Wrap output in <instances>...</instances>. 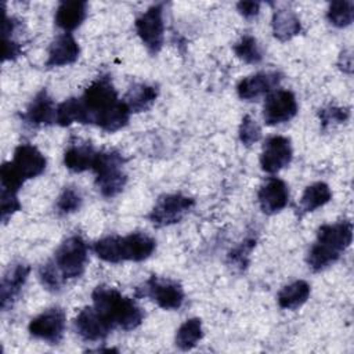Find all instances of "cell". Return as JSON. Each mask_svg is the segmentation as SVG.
<instances>
[{
  "label": "cell",
  "instance_id": "obj_3",
  "mask_svg": "<svg viewBox=\"0 0 354 354\" xmlns=\"http://www.w3.org/2000/svg\"><path fill=\"white\" fill-rule=\"evenodd\" d=\"M93 307L112 326L131 330L144 321V311L133 299L108 286H97L93 293Z\"/></svg>",
  "mask_w": 354,
  "mask_h": 354
},
{
  "label": "cell",
  "instance_id": "obj_10",
  "mask_svg": "<svg viewBox=\"0 0 354 354\" xmlns=\"http://www.w3.org/2000/svg\"><path fill=\"white\" fill-rule=\"evenodd\" d=\"M66 315L61 307H51L29 322V332L32 336L46 340L51 344L61 342L65 332Z\"/></svg>",
  "mask_w": 354,
  "mask_h": 354
},
{
  "label": "cell",
  "instance_id": "obj_26",
  "mask_svg": "<svg viewBox=\"0 0 354 354\" xmlns=\"http://www.w3.org/2000/svg\"><path fill=\"white\" fill-rule=\"evenodd\" d=\"M202 321L199 318H189L177 329L176 346L184 351L194 348L202 339Z\"/></svg>",
  "mask_w": 354,
  "mask_h": 354
},
{
  "label": "cell",
  "instance_id": "obj_20",
  "mask_svg": "<svg viewBox=\"0 0 354 354\" xmlns=\"http://www.w3.org/2000/svg\"><path fill=\"white\" fill-rule=\"evenodd\" d=\"M87 14V3L80 0L61 1L55 11V25L69 33L82 25Z\"/></svg>",
  "mask_w": 354,
  "mask_h": 354
},
{
  "label": "cell",
  "instance_id": "obj_37",
  "mask_svg": "<svg viewBox=\"0 0 354 354\" xmlns=\"http://www.w3.org/2000/svg\"><path fill=\"white\" fill-rule=\"evenodd\" d=\"M236 10L239 11V14L243 18L252 19V18L257 17V14L260 11V3H257V1H239L236 4Z\"/></svg>",
  "mask_w": 354,
  "mask_h": 354
},
{
  "label": "cell",
  "instance_id": "obj_9",
  "mask_svg": "<svg viewBox=\"0 0 354 354\" xmlns=\"http://www.w3.org/2000/svg\"><path fill=\"white\" fill-rule=\"evenodd\" d=\"M195 205V201L183 194H167L158 199L148 218L156 227L178 223Z\"/></svg>",
  "mask_w": 354,
  "mask_h": 354
},
{
  "label": "cell",
  "instance_id": "obj_33",
  "mask_svg": "<svg viewBox=\"0 0 354 354\" xmlns=\"http://www.w3.org/2000/svg\"><path fill=\"white\" fill-rule=\"evenodd\" d=\"M260 137H261V129L257 124V122L249 115L243 116V119L241 122V126H239V140H241V142H243L245 145H252L256 141H259Z\"/></svg>",
  "mask_w": 354,
  "mask_h": 354
},
{
  "label": "cell",
  "instance_id": "obj_1",
  "mask_svg": "<svg viewBox=\"0 0 354 354\" xmlns=\"http://www.w3.org/2000/svg\"><path fill=\"white\" fill-rule=\"evenodd\" d=\"M79 101L83 124H95L113 133L129 123L131 112L126 102L119 100L109 75H101L93 80Z\"/></svg>",
  "mask_w": 354,
  "mask_h": 354
},
{
  "label": "cell",
  "instance_id": "obj_38",
  "mask_svg": "<svg viewBox=\"0 0 354 354\" xmlns=\"http://www.w3.org/2000/svg\"><path fill=\"white\" fill-rule=\"evenodd\" d=\"M339 66L343 72L346 73H351V69H353V58H351V53L350 50H346L340 54V58H339Z\"/></svg>",
  "mask_w": 354,
  "mask_h": 354
},
{
  "label": "cell",
  "instance_id": "obj_14",
  "mask_svg": "<svg viewBox=\"0 0 354 354\" xmlns=\"http://www.w3.org/2000/svg\"><path fill=\"white\" fill-rule=\"evenodd\" d=\"M76 333L86 342H100L104 340L109 332L113 329L97 311L94 307H84L80 310L73 321Z\"/></svg>",
  "mask_w": 354,
  "mask_h": 354
},
{
  "label": "cell",
  "instance_id": "obj_17",
  "mask_svg": "<svg viewBox=\"0 0 354 354\" xmlns=\"http://www.w3.org/2000/svg\"><path fill=\"white\" fill-rule=\"evenodd\" d=\"M22 120L29 126H47L57 123V108L51 97L43 88L40 90L35 98L30 101L25 113L22 115Z\"/></svg>",
  "mask_w": 354,
  "mask_h": 354
},
{
  "label": "cell",
  "instance_id": "obj_30",
  "mask_svg": "<svg viewBox=\"0 0 354 354\" xmlns=\"http://www.w3.org/2000/svg\"><path fill=\"white\" fill-rule=\"evenodd\" d=\"M39 278L43 286L51 292H58L64 285V277L57 268L55 263L53 260L47 261L39 268Z\"/></svg>",
  "mask_w": 354,
  "mask_h": 354
},
{
  "label": "cell",
  "instance_id": "obj_7",
  "mask_svg": "<svg viewBox=\"0 0 354 354\" xmlns=\"http://www.w3.org/2000/svg\"><path fill=\"white\" fill-rule=\"evenodd\" d=\"M137 293L138 296L149 297L165 310H177L184 301V290L177 281L156 275L149 277L137 289Z\"/></svg>",
  "mask_w": 354,
  "mask_h": 354
},
{
  "label": "cell",
  "instance_id": "obj_23",
  "mask_svg": "<svg viewBox=\"0 0 354 354\" xmlns=\"http://www.w3.org/2000/svg\"><path fill=\"white\" fill-rule=\"evenodd\" d=\"M272 33L274 36L281 40L286 41L295 37L301 30V24L299 17L290 10H278L272 15Z\"/></svg>",
  "mask_w": 354,
  "mask_h": 354
},
{
  "label": "cell",
  "instance_id": "obj_19",
  "mask_svg": "<svg viewBox=\"0 0 354 354\" xmlns=\"http://www.w3.org/2000/svg\"><path fill=\"white\" fill-rule=\"evenodd\" d=\"M29 271V266L22 263L14 264L6 271L0 285V301L3 310H7L8 306L12 304V300H15V297L19 295L22 286L28 279Z\"/></svg>",
  "mask_w": 354,
  "mask_h": 354
},
{
  "label": "cell",
  "instance_id": "obj_6",
  "mask_svg": "<svg viewBox=\"0 0 354 354\" xmlns=\"http://www.w3.org/2000/svg\"><path fill=\"white\" fill-rule=\"evenodd\" d=\"M87 259V243L80 235H72L66 238L55 250L53 261L66 281L79 278L84 272Z\"/></svg>",
  "mask_w": 354,
  "mask_h": 354
},
{
  "label": "cell",
  "instance_id": "obj_2",
  "mask_svg": "<svg viewBox=\"0 0 354 354\" xmlns=\"http://www.w3.org/2000/svg\"><path fill=\"white\" fill-rule=\"evenodd\" d=\"M353 224L348 220L324 224L318 228L317 239L307 254V264L313 271H321L336 263L351 245Z\"/></svg>",
  "mask_w": 354,
  "mask_h": 354
},
{
  "label": "cell",
  "instance_id": "obj_18",
  "mask_svg": "<svg viewBox=\"0 0 354 354\" xmlns=\"http://www.w3.org/2000/svg\"><path fill=\"white\" fill-rule=\"evenodd\" d=\"M79 53V44L72 33H62L51 41L48 47V58L46 61V66L54 68L71 65L77 59Z\"/></svg>",
  "mask_w": 354,
  "mask_h": 354
},
{
  "label": "cell",
  "instance_id": "obj_21",
  "mask_svg": "<svg viewBox=\"0 0 354 354\" xmlns=\"http://www.w3.org/2000/svg\"><path fill=\"white\" fill-rule=\"evenodd\" d=\"M97 156V151L88 142H75L68 147L64 153L65 166L75 173H82L86 170H91L94 160Z\"/></svg>",
  "mask_w": 354,
  "mask_h": 354
},
{
  "label": "cell",
  "instance_id": "obj_32",
  "mask_svg": "<svg viewBox=\"0 0 354 354\" xmlns=\"http://www.w3.org/2000/svg\"><path fill=\"white\" fill-rule=\"evenodd\" d=\"M319 120L322 129H328L330 124H337V123H344L348 116L350 111L348 108H342V106H335V105H328L322 109H319Z\"/></svg>",
  "mask_w": 354,
  "mask_h": 354
},
{
  "label": "cell",
  "instance_id": "obj_31",
  "mask_svg": "<svg viewBox=\"0 0 354 354\" xmlns=\"http://www.w3.org/2000/svg\"><path fill=\"white\" fill-rule=\"evenodd\" d=\"M82 202L83 199L80 192L73 187H66L58 196L55 207L59 214H71L80 209Z\"/></svg>",
  "mask_w": 354,
  "mask_h": 354
},
{
  "label": "cell",
  "instance_id": "obj_34",
  "mask_svg": "<svg viewBox=\"0 0 354 354\" xmlns=\"http://www.w3.org/2000/svg\"><path fill=\"white\" fill-rule=\"evenodd\" d=\"M254 245H256L254 238H246L238 248H235L230 253V256H228L230 261L234 263L239 268H245L248 264V257H249L252 249L254 248Z\"/></svg>",
  "mask_w": 354,
  "mask_h": 354
},
{
  "label": "cell",
  "instance_id": "obj_36",
  "mask_svg": "<svg viewBox=\"0 0 354 354\" xmlns=\"http://www.w3.org/2000/svg\"><path fill=\"white\" fill-rule=\"evenodd\" d=\"M22 53V46L12 39H3V59H15Z\"/></svg>",
  "mask_w": 354,
  "mask_h": 354
},
{
  "label": "cell",
  "instance_id": "obj_15",
  "mask_svg": "<svg viewBox=\"0 0 354 354\" xmlns=\"http://www.w3.org/2000/svg\"><path fill=\"white\" fill-rule=\"evenodd\" d=\"M282 75L279 72H257L248 77H243L238 86L236 91L239 98L252 101L263 94L271 93L281 82Z\"/></svg>",
  "mask_w": 354,
  "mask_h": 354
},
{
  "label": "cell",
  "instance_id": "obj_22",
  "mask_svg": "<svg viewBox=\"0 0 354 354\" xmlns=\"http://www.w3.org/2000/svg\"><path fill=\"white\" fill-rule=\"evenodd\" d=\"M158 97V88L147 83H134L124 95V102L130 112H144L152 106Z\"/></svg>",
  "mask_w": 354,
  "mask_h": 354
},
{
  "label": "cell",
  "instance_id": "obj_13",
  "mask_svg": "<svg viewBox=\"0 0 354 354\" xmlns=\"http://www.w3.org/2000/svg\"><path fill=\"white\" fill-rule=\"evenodd\" d=\"M11 165L18 176L26 181L41 174L46 169L47 160L36 147L30 144H19L14 151Z\"/></svg>",
  "mask_w": 354,
  "mask_h": 354
},
{
  "label": "cell",
  "instance_id": "obj_28",
  "mask_svg": "<svg viewBox=\"0 0 354 354\" xmlns=\"http://www.w3.org/2000/svg\"><path fill=\"white\" fill-rule=\"evenodd\" d=\"M82 106L79 97H71L57 105V123L59 126H69L72 123H82Z\"/></svg>",
  "mask_w": 354,
  "mask_h": 354
},
{
  "label": "cell",
  "instance_id": "obj_4",
  "mask_svg": "<svg viewBox=\"0 0 354 354\" xmlns=\"http://www.w3.org/2000/svg\"><path fill=\"white\" fill-rule=\"evenodd\" d=\"M155 248V239L144 232H131L126 236H104L93 246L101 260L115 264L122 261H142L153 253Z\"/></svg>",
  "mask_w": 354,
  "mask_h": 354
},
{
  "label": "cell",
  "instance_id": "obj_24",
  "mask_svg": "<svg viewBox=\"0 0 354 354\" xmlns=\"http://www.w3.org/2000/svg\"><path fill=\"white\" fill-rule=\"evenodd\" d=\"M310 296V285L303 281H295L283 286L278 293V304L281 308L296 310L303 306Z\"/></svg>",
  "mask_w": 354,
  "mask_h": 354
},
{
  "label": "cell",
  "instance_id": "obj_16",
  "mask_svg": "<svg viewBox=\"0 0 354 354\" xmlns=\"http://www.w3.org/2000/svg\"><path fill=\"white\" fill-rule=\"evenodd\" d=\"M260 209L266 214L281 212L289 201V191L286 184L277 177H270L259 189L257 194Z\"/></svg>",
  "mask_w": 354,
  "mask_h": 354
},
{
  "label": "cell",
  "instance_id": "obj_27",
  "mask_svg": "<svg viewBox=\"0 0 354 354\" xmlns=\"http://www.w3.org/2000/svg\"><path fill=\"white\" fill-rule=\"evenodd\" d=\"M328 21L336 28H346L354 19V3L348 0L332 1L326 12Z\"/></svg>",
  "mask_w": 354,
  "mask_h": 354
},
{
  "label": "cell",
  "instance_id": "obj_5",
  "mask_svg": "<svg viewBox=\"0 0 354 354\" xmlns=\"http://www.w3.org/2000/svg\"><path fill=\"white\" fill-rule=\"evenodd\" d=\"M123 165L124 158L115 149L97 152L91 170L95 173V185L102 196L113 198L124 188L127 176Z\"/></svg>",
  "mask_w": 354,
  "mask_h": 354
},
{
  "label": "cell",
  "instance_id": "obj_29",
  "mask_svg": "<svg viewBox=\"0 0 354 354\" xmlns=\"http://www.w3.org/2000/svg\"><path fill=\"white\" fill-rule=\"evenodd\" d=\"M234 53L236 54L238 58H241L243 62L246 64H259L263 58L260 47L257 44V40L250 36V35H245L241 37V40L238 43L234 44Z\"/></svg>",
  "mask_w": 354,
  "mask_h": 354
},
{
  "label": "cell",
  "instance_id": "obj_12",
  "mask_svg": "<svg viewBox=\"0 0 354 354\" xmlns=\"http://www.w3.org/2000/svg\"><path fill=\"white\" fill-rule=\"evenodd\" d=\"M292 144L290 140L283 136H271L266 140L261 155L260 165L266 173H277L292 160Z\"/></svg>",
  "mask_w": 354,
  "mask_h": 354
},
{
  "label": "cell",
  "instance_id": "obj_35",
  "mask_svg": "<svg viewBox=\"0 0 354 354\" xmlns=\"http://www.w3.org/2000/svg\"><path fill=\"white\" fill-rule=\"evenodd\" d=\"M0 202H1V221L7 223V220L21 209V203L18 201L17 194H11V192H4L1 191V196H0Z\"/></svg>",
  "mask_w": 354,
  "mask_h": 354
},
{
  "label": "cell",
  "instance_id": "obj_25",
  "mask_svg": "<svg viewBox=\"0 0 354 354\" xmlns=\"http://www.w3.org/2000/svg\"><path fill=\"white\" fill-rule=\"evenodd\" d=\"M332 199V191L328 184L318 181L308 185L300 199V206L304 212H314L315 209L326 205Z\"/></svg>",
  "mask_w": 354,
  "mask_h": 354
},
{
  "label": "cell",
  "instance_id": "obj_8",
  "mask_svg": "<svg viewBox=\"0 0 354 354\" xmlns=\"http://www.w3.org/2000/svg\"><path fill=\"white\" fill-rule=\"evenodd\" d=\"M136 30L151 54H158L163 46L165 22L163 4L151 6L136 19Z\"/></svg>",
  "mask_w": 354,
  "mask_h": 354
},
{
  "label": "cell",
  "instance_id": "obj_11",
  "mask_svg": "<svg viewBox=\"0 0 354 354\" xmlns=\"http://www.w3.org/2000/svg\"><path fill=\"white\" fill-rule=\"evenodd\" d=\"M297 113V102L296 97L289 90H275L271 91L264 102L263 106V118L266 124L274 126L281 124Z\"/></svg>",
  "mask_w": 354,
  "mask_h": 354
}]
</instances>
